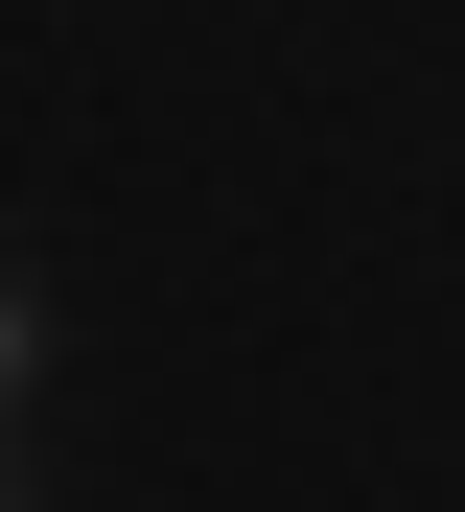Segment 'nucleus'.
<instances>
[{
    "mask_svg": "<svg viewBox=\"0 0 465 512\" xmlns=\"http://www.w3.org/2000/svg\"><path fill=\"white\" fill-rule=\"evenodd\" d=\"M24 396H47V303L0 280V419H24Z\"/></svg>",
    "mask_w": 465,
    "mask_h": 512,
    "instance_id": "nucleus-1",
    "label": "nucleus"
}]
</instances>
